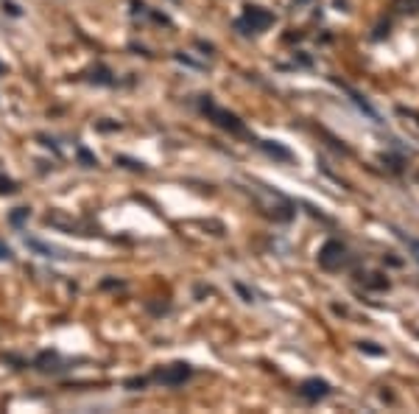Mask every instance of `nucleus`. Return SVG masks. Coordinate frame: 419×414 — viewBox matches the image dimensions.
<instances>
[{
  "label": "nucleus",
  "mask_w": 419,
  "mask_h": 414,
  "mask_svg": "<svg viewBox=\"0 0 419 414\" xmlns=\"http://www.w3.org/2000/svg\"><path fill=\"white\" fill-rule=\"evenodd\" d=\"M347 261H350L347 246H344L341 241H335V238H330V241L321 246V250H319V266L327 269V272H335V269L347 266Z\"/></svg>",
  "instance_id": "obj_1"
},
{
  "label": "nucleus",
  "mask_w": 419,
  "mask_h": 414,
  "mask_svg": "<svg viewBox=\"0 0 419 414\" xmlns=\"http://www.w3.org/2000/svg\"><path fill=\"white\" fill-rule=\"evenodd\" d=\"M274 23V14L260 9V6H246L243 17L238 20V28H243L246 34H258V31H266L269 25Z\"/></svg>",
  "instance_id": "obj_2"
},
{
  "label": "nucleus",
  "mask_w": 419,
  "mask_h": 414,
  "mask_svg": "<svg viewBox=\"0 0 419 414\" xmlns=\"http://www.w3.org/2000/svg\"><path fill=\"white\" fill-rule=\"evenodd\" d=\"M201 109L213 118L221 129H227V132H232V135H243V123L232 115V112H227V109H221V107H216L213 101H201Z\"/></svg>",
  "instance_id": "obj_3"
},
{
  "label": "nucleus",
  "mask_w": 419,
  "mask_h": 414,
  "mask_svg": "<svg viewBox=\"0 0 419 414\" xmlns=\"http://www.w3.org/2000/svg\"><path fill=\"white\" fill-rule=\"evenodd\" d=\"M188 378H190V367H188V364H171V367L159 369L157 375H154V381H159V384H165V386H179V384H185Z\"/></svg>",
  "instance_id": "obj_4"
},
{
  "label": "nucleus",
  "mask_w": 419,
  "mask_h": 414,
  "mask_svg": "<svg viewBox=\"0 0 419 414\" xmlns=\"http://www.w3.org/2000/svg\"><path fill=\"white\" fill-rule=\"evenodd\" d=\"M299 397H305L308 403H319L321 397H327L330 395V384L327 381H321V378H308V381H302L299 384Z\"/></svg>",
  "instance_id": "obj_5"
},
{
  "label": "nucleus",
  "mask_w": 419,
  "mask_h": 414,
  "mask_svg": "<svg viewBox=\"0 0 419 414\" xmlns=\"http://www.w3.org/2000/svg\"><path fill=\"white\" fill-rule=\"evenodd\" d=\"M25 246H31V250L39 252L42 258H70V252L59 250V246H54V243H42L36 238H25Z\"/></svg>",
  "instance_id": "obj_6"
},
{
  "label": "nucleus",
  "mask_w": 419,
  "mask_h": 414,
  "mask_svg": "<svg viewBox=\"0 0 419 414\" xmlns=\"http://www.w3.org/2000/svg\"><path fill=\"white\" fill-rule=\"evenodd\" d=\"M263 149H266L271 157H280V160H291V151H288V149H282V146H277V143H269V140H266V143H263Z\"/></svg>",
  "instance_id": "obj_7"
},
{
  "label": "nucleus",
  "mask_w": 419,
  "mask_h": 414,
  "mask_svg": "<svg viewBox=\"0 0 419 414\" xmlns=\"http://www.w3.org/2000/svg\"><path fill=\"white\" fill-rule=\"evenodd\" d=\"M358 347H361V353H369V356H383L386 353L383 347H374V342H361Z\"/></svg>",
  "instance_id": "obj_8"
},
{
  "label": "nucleus",
  "mask_w": 419,
  "mask_h": 414,
  "mask_svg": "<svg viewBox=\"0 0 419 414\" xmlns=\"http://www.w3.org/2000/svg\"><path fill=\"white\" fill-rule=\"evenodd\" d=\"M3 12L12 14V17H23V9L14 3V0H3Z\"/></svg>",
  "instance_id": "obj_9"
},
{
  "label": "nucleus",
  "mask_w": 419,
  "mask_h": 414,
  "mask_svg": "<svg viewBox=\"0 0 419 414\" xmlns=\"http://www.w3.org/2000/svg\"><path fill=\"white\" fill-rule=\"evenodd\" d=\"M400 238H403V241L408 243V250L414 252V261L419 263V241H416V238H408V235H403V232H400Z\"/></svg>",
  "instance_id": "obj_10"
},
{
  "label": "nucleus",
  "mask_w": 419,
  "mask_h": 414,
  "mask_svg": "<svg viewBox=\"0 0 419 414\" xmlns=\"http://www.w3.org/2000/svg\"><path fill=\"white\" fill-rule=\"evenodd\" d=\"M23 219H28V207H17V210L12 213V224H20Z\"/></svg>",
  "instance_id": "obj_11"
},
{
  "label": "nucleus",
  "mask_w": 419,
  "mask_h": 414,
  "mask_svg": "<svg viewBox=\"0 0 419 414\" xmlns=\"http://www.w3.org/2000/svg\"><path fill=\"white\" fill-rule=\"evenodd\" d=\"M0 193H14V182L12 179H0Z\"/></svg>",
  "instance_id": "obj_12"
},
{
  "label": "nucleus",
  "mask_w": 419,
  "mask_h": 414,
  "mask_svg": "<svg viewBox=\"0 0 419 414\" xmlns=\"http://www.w3.org/2000/svg\"><path fill=\"white\" fill-rule=\"evenodd\" d=\"M9 258H12V250H9L3 241H0V261H9Z\"/></svg>",
  "instance_id": "obj_13"
},
{
  "label": "nucleus",
  "mask_w": 419,
  "mask_h": 414,
  "mask_svg": "<svg viewBox=\"0 0 419 414\" xmlns=\"http://www.w3.org/2000/svg\"><path fill=\"white\" fill-rule=\"evenodd\" d=\"M0 76H6V65L3 62H0Z\"/></svg>",
  "instance_id": "obj_14"
}]
</instances>
